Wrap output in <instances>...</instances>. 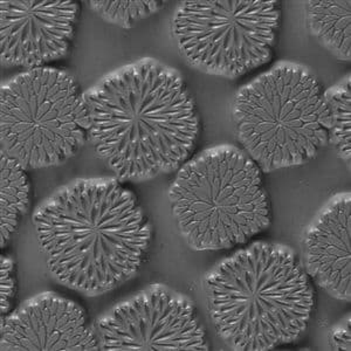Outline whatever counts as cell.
I'll return each instance as SVG.
<instances>
[{
    "instance_id": "6da1fadb",
    "label": "cell",
    "mask_w": 351,
    "mask_h": 351,
    "mask_svg": "<svg viewBox=\"0 0 351 351\" xmlns=\"http://www.w3.org/2000/svg\"><path fill=\"white\" fill-rule=\"evenodd\" d=\"M89 140L120 180H144L186 163L196 147V104L177 72L144 60L86 94Z\"/></svg>"
},
{
    "instance_id": "7a4b0ae2",
    "label": "cell",
    "mask_w": 351,
    "mask_h": 351,
    "mask_svg": "<svg viewBox=\"0 0 351 351\" xmlns=\"http://www.w3.org/2000/svg\"><path fill=\"white\" fill-rule=\"evenodd\" d=\"M48 267L61 282L104 293L130 279L148 254L152 226L117 180H79L33 217Z\"/></svg>"
},
{
    "instance_id": "3957f363",
    "label": "cell",
    "mask_w": 351,
    "mask_h": 351,
    "mask_svg": "<svg viewBox=\"0 0 351 351\" xmlns=\"http://www.w3.org/2000/svg\"><path fill=\"white\" fill-rule=\"evenodd\" d=\"M208 311L234 350L263 351L291 343L307 329L314 289L295 254L258 243L225 260L206 278Z\"/></svg>"
},
{
    "instance_id": "277c9868",
    "label": "cell",
    "mask_w": 351,
    "mask_h": 351,
    "mask_svg": "<svg viewBox=\"0 0 351 351\" xmlns=\"http://www.w3.org/2000/svg\"><path fill=\"white\" fill-rule=\"evenodd\" d=\"M169 197L180 231L198 251L236 247L271 223L261 170L246 152L228 145L184 164Z\"/></svg>"
},
{
    "instance_id": "5b68a950",
    "label": "cell",
    "mask_w": 351,
    "mask_h": 351,
    "mask_svg": "<svg viewBox=\"0 0 351 351\" xmlns=\"http://www.w3.org/2000/svg\"><path fill=\"white\" fill-rule=\"evenodd\" d=\"M233 120L243 150L266 172L307 163L330 138L324 89L298 64H279L241 88Z\"/></svg>"
},
{
    "instance_id": "8992f818",
    "label": "cell",
    "mask_w": 351,
    "mask_h": 351,
    "mask_svg": "<svg viewBox=\"0 0 351 351\" xmlns=\"http://www.w3.org/2000/svg\"><path fill=\"white\" fill-rule=\"evenodd\" d=\"M0 100L1 152L25 169L62 163L89 140L86 95L64 71L32 68L5 84Z\"/></svg>"
},
{
    "instance_id": "52a82bcc",
    "label": "cell",
    "mask_w": 351,
    "mask_h": 351,
    "mask_svg": "<svg viewBox=\"0 0 351 351\" xmlns=\"http://www.w3.org/2000/svg\"><path fill=\"white\" fill-rule=\"evenodd\" d=\"M280 21L274 0H195L176 12L173 34L192 64L240 76L271 60Z\"/></svg>"
},
{
    "instance_id": "ba28073f",
    "label": "cell",
    "mask_w": 351,
    "mask_h": 351,
    "mask_svg": "<svg viewBox=\"0 0 351 351\" xmlns=\"http://www.w3.org/2000/svg\"><path fill=\"white\" fill-rule=\"evenodd\" d=\"M97 337L101 350H208L206 332L191 302L158 287L101 319Z\"/></svg>"
},
{
    "instance_id": "9c48e42d",
    "label": "cell",
    "mask_w": 351,
    "mask_h": 351,
    "mask_svg": "<svg viewBox=\"0 0 351 351\" xmlns=\"http://www.w3.org/2000/svg\"><path fill=\"white\" fill-rule=\"evenodd\" d=\"M79 5L72 0H1V59L38 68L72 45Z\"/></svg>"
},
{
    "instance_id": "30bf717a",
    "label": "cell",
    "mask_w": 351,
    "mask_h": 351,
    "mask_svg": "<svg viewBox=\"0 0 351 351\" xmlns=\"http://www.w3.org/2000/svg\"><path fill=\"white\" fill-rule=\"evenodd\" d=\"M3 351L100 350V342L79 304L52 293L28 301L1 319Z\"/></svg>"
},
{
    "instance_id": "8fae6325",
    "label": "cell",
    "mask_w": 351,
    "mask_h": 351,
    "mask_svg": "<svg viewBox=\"0 0 351 351\" xmlns=\"http://www.w3.org/2000/svg\"><path fill=\"white\" fill-rule=\"evenodd\" d=\"M306 266L311 279L331 295L351 298V199L339 196L313 223L306 240Z\"/></svg>"
},
{
    "instance_id": "7c38bea8",
    "label": "cell",
    "mask_w": 351,
    "mask_h": 351,
    "mask_svg": "<svg viewBox=\"0 0 351 351\" xmlns=\"http://www.w3.org/2000/svg\"><path fill=\"white\" fill-rule=\"evenodd\" d=\"M311 31L341 60L351 58V1L313 0L308 3Z\"/></svg>"
},
{
    "instance_id": "4fadbf2b",
    "label": "cell",
    "mask_w": 351,
    "mask_h": 351,
    "mask_svg": "<svg viewBox=\"0 0 351 351\" xmlns=\"http://www.w3.org/2000/svg\"><path fill=\"white\" fill-rule=\"evenodd\" d=\"M26 169L16 158L1 152L0 160V213L1 246L4 247L29 208V184Z\"/></svg>"
},
{
    "instance_id": "5bb4252c",
    "label": "cell",
    "mask_w": 351,
    "mask_h": 351,
    "mask_svg": "<svg viewBox=\"0 0 351 351\" xmlns=\"http://www.w3.org/2000/svg\"><path fill=\"white\" fill-rule=\"evenodd\" d=\"M326 94L330 108L331 130L329 142L348 162L351 156V84L350 77L331 88Z\"/></svg>"
},
{
    "instance_id": "9a60e30c",
    "label": "cell",
    "mask_w": 351,
    "mask_h": 351,
    "mask_svg": "<svg viewBox=\"0 0 351 351\" xmlns=\"http://www.w3.org/2000/svg\"><path fill=\"white\" fill-rule=\"evenodd\" d=\"M160 0H99L90 5L106 19L129 27L163 6Z\"/></svg>"
},
{
    "instance_id": "2e32d148",
    "label": "cell",
    "mask_w": 351,
    "mask_h": 351,
    "mask_svg": "<svg viewBox=\"0 0 351 351\" xmlns=\"http://www.w3.org/2000/svg\"><path fill=\"white\" fill-rule=\"evenodd\" d=\"M13 265L11 260L1 258V314L10 309L14 295V279L12 276Z\"/></svg>"
},
{
    "instance_id": "e0dca14e",
    "label": "cell",
    "mask_w": 351,
    "mask_h": 351,
    "mask_svg": "<svg viewBox=\"0 0 351 351\" xmlns=\"http://www.w3.org/2000/svg\"><path fill=\"white\" fill-rule=\"evenodd\" d=\"M350 319H348L347 327L341 328L331 336V346L335 350H350Z\"/></svg>"
}]
</instances>
